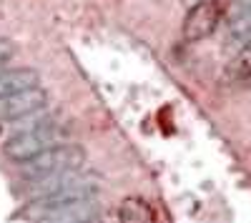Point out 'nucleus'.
<instances>
[{"label": "nucleus", "mask_w": 251, "mask_h": 223, "mask_svg": "<svg viewBox=\"0 0 251 223\" xmlns=\"http://www.w3.org/2000/svg\"><path fill=\"white\" fill-rule=\"evenodd\" d=\"M68 188H98V178L80 173V171H60V173H50V176L30 180L28 193L35 201V198H43L58 191H68Z\"/></svg>", "instance_id": "obj_4"}, {"label": "nucleus", "mask_w": 251, "mask_h": 223, "mask_svg": "<svg viewBox=\"0 0 251 223\" xmlns=\"http://www.w3.org/2000/svg\"><path fill=\"white\" fill-rule=\"evenodd\" d=\"M3 70H5V68H3V66H0V73H3Z\"/></svg>", "instance_id": "obj_14"}, {"label": "nucleus", "mask_w": 251, "mask_h": 223, "mask_svg": "<svg viewBox=\"0 0 251 223\" xmlns=\"http://www.w3.org/2000/svg\"><path fill=\"white\" fill-rule=\"evenodd\" d=\"M0 135H3V120H0Z\"/></svg>", "instance_id": "obj_13"}, {"label": "nucleus", "mask_w": 251, "mask_h": 223, "mask_svg": "<svg viewBox=\"0 0 251 223\" xmlns=\"http://www.w3.org/2000/svg\"><path fill=\"white\" fill-rule=\"evenodd\" d=\"M118 223H156V211L141 196H128L118 206Z\"/></svg>", "instance_id": "obj_8"}, {"label": "nucleus", "mask_w": 251, "mask_h": 223, "mask_svg": "<svg viewBox=\"0 0 251 223\" xmlns=\"http://www.w3.org/2000/svg\"><path fill=\"white\" fill-rule=\"evenodd\" d=\"M35 86H40V75L33 68H10L0 73V98L35 88Z\"/></svg>", "instance_id": "obj_7"}, {"label": "nucleus", "mask_w": 251, "mask_h": 223, "mask_svg": "<svg viewBox=\"0 0 251 223\" xmlns=\"http://www.w3.org/2000/svg\"><path fill=\"white\" fill-rule=\"evenodd\" d=\"M48 106V93L35 86V88H28V90H20V93H13V95H3L0 98V120H20L30 113H38Z\"/></svg>", "instance_id": "obj_5"}, {"label": "nucleus", "mask_w": 251, "mask_h": 223, "mask_svg": "<svg viewBox=\"0 0 251 223\" xmlns=\"http://www.w3.org/2000/svg\"><path fill=\"white\" fill-rule=\"evenodd\" d=\"M100 213V206L96 198H86V201H75V203H68V206H55V208H48L43 211L33 223H86V221H93L98 218Z\"/></svg>", "instance_id": "obj_6"}, {"label": "nucleus", "mask_w": 251, "mask_h": 223, "mask_svg": "<svg viewBox=\"0 0 251 223\" xmlns=\"http://www.w3.org/2000/svg\"><path fill=\"white\" fill-rule=\"evenodd\" d=\"M221 80H224L226 86H239V83H246V80H251V43H246V45L226 63Z\"/></svg>", "instance_id": "obj_9"}, {"label": "nucleus", "mask_w": 251, "mask_h": 223, "mask_svg": "<svg viewBox=\"0 0 251 223\" xmlns=\"http://www.w3.org/2000/svg\"><path fill=\"white\" fill-rule=\"evenodd\" d=\"M83 166H86V151H83V146H75V143H58L43 153H38L35 158L18 163L20 173L28 180L60 173V171H80Z\"/></svg>", "instance_id": "obj_1"}, {"label": "nucleus", "mask_w": 251, "mask_h": 223, "mask_svg": "<svg viewBox=\"0 0 251 223\" xmlns=\"http://www.w3.org/2000/svg\"><path fill=\"white\" fill-rule=\"evenodd\" d=\"M246 43H251V8L239 15L236 20L228 23V38H226V50L228 53H239Z\"/></svg>", "instance_id": "obj_10"}, {"label": "nucleus", "mask_w": 251, "mask_h": 223, "mask_svg": "<svg viewBox=\"0 0 251 223\" xmlns=\"http://www.w3.org/2000/svg\"><path fill=\"white\" fill-rule=\"evenodd\" d=\"M13 55H15V43H13L10 38L0 35V66H5Z\"/></svg>", "instance_id": "obj_12"}, {"label": "nucleus", "mask_w": 251, "mask_h": 223, "mask_svg": "<svg viewBox=\"0 0 251 223\" xmlns=\"http://www.w3.org/2000/svg\"><path fill=\"white\" fill-rule=\"evenodd\" d=\"M60 138H63V131L55 123L46 120V123H40L35 128H28V131H20V133L10 135V140L3 146V153L10 160H15V163H23V160H30L38 153L58 146Z\"/></svg>", "instance_id": "obj_2"}, {"label": "nucleus", "mask_w": 251, "mask_h": 223, "mask_svg": "<svg viewBox=\"0 0 251 223\" xmlns=\"http://www.w3.org/2000/svg\"><path fill=\"white\" fill-rule=\"evenodd\" d=\"M224 15H226V8L221 5V0H199L194 8H188L181 33L188 43H199V40L208 38L216 30L219 20Z\"/></svg>", "instance_id": "obj_3"}, {"label": "nucleus", "mask_w": 251, "mask_h": 223, "mask_svg": "<svg viewBox=\"0 0 251 223\" xmlns=\"http://www.w3.org/2000/svg\"><path fill=\"white\" fill-rule=\"evenodd\" d=\"M249 8H251V0H228V5H226L228 23H231V20H236L239 15H244Z\"/></svg>", "instance_id": "obj_11"}]
</instances>
